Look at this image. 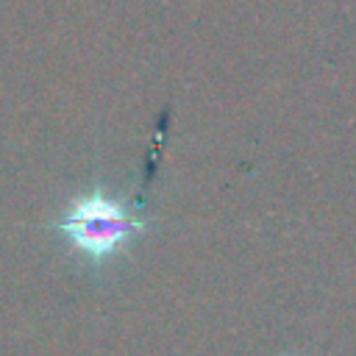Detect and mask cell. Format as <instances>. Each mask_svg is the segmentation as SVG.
Wrapping results in <instances>:
<instances>
[{
	"label": "cell",
	"mask_w": 356,
	"mask_h": 356,
	"mask_svg": "<svg viewBox=\"0 0 356 356\" xmlns=\"http://www.w3.org/2000/svg\"><path fill=\"white\" fill-rule=\"evenodd\" d=\"M131 228L134 222L122 214V209L103 195L78 200L64 222V231L72 236V242L95 256L114 250L131 234Z\"/></svg>",
	"instance_id": "6da1fadb"
}]
</instances>
